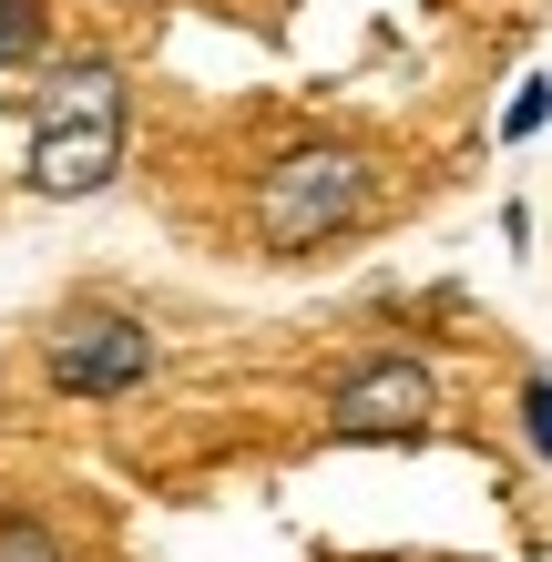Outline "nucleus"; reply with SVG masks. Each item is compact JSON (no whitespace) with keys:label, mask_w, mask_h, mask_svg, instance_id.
<instances>
[{"label":"nucleus","mask_w":552,"mask_h":562,"mask_svg":"<svg viewBox=\"0 0 552 562\" xmlns=\"http://www.w3.org/2000/svg\"><path fill=\"white\" fill-rule=\"evenodd\" d=\"M123 164V72L113 61H82L42 92V134H31V194L72 205V194H103Z\"/></svg>","instance_id":"f257e3e1"},{"label":"nucleus","mask_w":552,"mask_h":562,"mask_svg":"<svg viewBox=\"0 0 552 562\" xmlns=\"http://www.w3.org/2000/svg\"><path fill=\"white\" fill-rule=\"evenodd\" d=\"M542 123H552V82H522V92H511V113H502V134L522 144V134H542Z\"/></svg>","instance_id":"423d86ee"},{"label":"nucleus","mask_w":552,"mask_h":562,"mask_svg":"<svg viewBox=\"0 0 552 562\" xmlns=\"http://www.w3.org/2000/svg\"><path fill=\"white\" fill-rule=\"evenodd\" d=\"M42 42V0H0V61H31Z\"/></svg>","instance_id":"39448f33"},{"label":"nucleus","mask_w":552,"mask_h":562,"mask_svg":"<svg viewBox=\"0 0 552 562\" xmlns=\"http://www.w3.org/2000/svg\"><path fill=\"white\" fill-rule=\"evenodd\" d=\"M359 215H369V154H348V144H307L267 164V184H256V246L267 256H317Z\"/></svg>","instance_id":"f03ea898"},{"label":"nucleus","mask_w":552,"mask_h":562,"mask_svg":"<svg viewBox=\"0 0 552 562\" xmlns=\"http://www.w3.org/2000/svg\"><path fill=\"white\" fill-rule=\"evenodd\" d=\"M0 562H61V542L42 521H0Z\"/></svg>","instance_id":"0eeeda50"},{"label":"nucleus","mask_w":552,"mask_h":562,"mask_svg":"<svg viewBox=\"0 0 552 562\" xmlns=\"http://www.w3.org/2000/svg\"><path fill=\"white\" fill-rule=\"evenodd\" d=\"M42 379L61 389V400H123V389L154 379V338L123 307H72L42 338Z\"/></svg>","instance_id":"7ed1b4c3"},{"label":"nucleus","mask_w":552,"mask_h":562,"mask_svg":"<svg viewBox=\"0 0 552 562\" xmlns=\"http://www.w3.org/2000/svg\"><path fill=\"white\" fill-rule=\"evenodd\" d=\"M440 409V389L419 358H369V369H348L338 379V429L348 440H409V429H430Z\"/></svg>","instance_id":"20e7f679"},{"label":"nucleus","mask_w":552,"mask_h":562,"mask_svg":"<svg viewBox=\"0 0 552 562\" xmlns=\"http://www.w3.org/2000/svg\"><path fill=\"white\" fill-rule=\"evenodd\" d=\"M522 440L552 460V379H522Z\"/></svg>","instance_id":"6e6552de"}]
</instances>
